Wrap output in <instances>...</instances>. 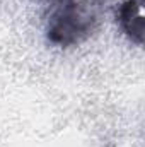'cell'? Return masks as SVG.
Here are the masks:
<instances>
[{
	"instance_id": "2",
	"label": "cell",
	"mask_w": 145,
	"mask_h": 147,
	"mask_svg": "<svg viewBox=\"0 0 145 147\" xmlns=\"http://www.w3.org/2000/svg\"><path fill=\"white\" fill-rule=\"evenodd\" d=\"M121 24H123L125 31L137 43H142V39H144V19H142V16H135V17H132Z\"/></svg>"
},
{
	"instance_id": "1",
	"label": "cell",
	"mask_w": 145,
	"mask_h": 147,
	"mask_svg": "<svg viewBox=\"0 0 145 147\" xmlns=\"http://www.w3.org/2000/svg\"><path fill=\"white\" fill-rule=\"evenodd\" d=\"M91 22H92L91 14L84 12L77 3L68 2L53 17L48 34L53 43L70 45L91 29Z\"/></svg>"
}]
</instances>
